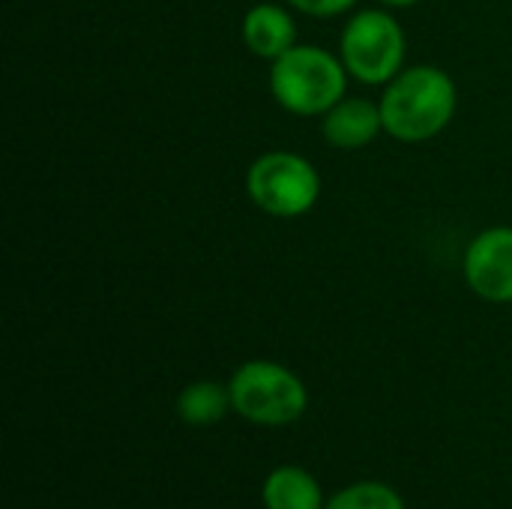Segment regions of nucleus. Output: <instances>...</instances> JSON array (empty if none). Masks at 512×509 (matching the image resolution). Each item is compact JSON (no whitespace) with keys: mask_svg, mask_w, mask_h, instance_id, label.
Here are the masks:
<instances>
[{"mask_svg":"<svg viewBox=\"0 0 512 509\" xmlns=\"http://www.w3.org/2000/svg\"><path fill=\"white\" fill-rule=\"evenodd\" d=\"M294 3L300 12H309V15H318V18H330V15H339L345 9H351L357 0H288Z\"/></svg>","mask_w":512,"mask_h":509,"instance_id":"12","label":"nucleus"},{"mask_svg":"<svg viewBox=\"0 0 512 509\" xmlns=\"http://www.w3.org/2000/svg\"><path fill=\"white\" fill-rule=\"evenodd\" d=\"M456 114V84L438 66L402 69L384 90V132L399 141H429Z\"/></svg>","mask_w":512,"mask_h":509,"instance_id":"1","label":"nucleus"},{"mask_svg":"<svg viewBox=\"0 0 512 509\" xmlns=\"http://www.w3.org/2000/svg\"><path fill=\"white\" fill-rule=\"evenodd\" d=\"M465 279L489 303H512V228H489L465 252Z\"/></svg>","mask_w":512,"mask_h":509,"instance_id":"6","label":"nucleus"},{"mask_svg":"<svg viewBox=\"0 0 512 509\" xmlns=\"http://www.w3.org/2000/svg\"><path fill=\"white\" fill-rule=\"evenodd\" d=\"M231 408V390L216 381L189 384L177 399V414L186 426H213Z\"/></svg>","mask_w":512,"mask_h":509,"instance_id":"10","label":"nucleus"},{"mask_svg":"<svg viewBox=\"0 0 512 509\" xmlns=\"http://www.w3.org/2000/svg\"><path fill=\"white\" fill-rule=\"evenodd\" d=\"M231 408L258 426H288L303 417L309 396L303 381L270 360H252L240 366L228 384Z\"/></svg>","mask_w":512,"mask_h":509,"instance_id":"3","label":"nucleus"},{"mask_svg":"<svg viewBox=\"0 0 512 509\" xmlns=\"http://www.w3.org/2000/svg\"><path fill=\"white\" fill-rule=\"evenodd\" d=\"M294 39V18L288 15V9L276 3H258L243 18V42L255 57L279 60L285 51L294 48Z\"/></svg>","mask_w":512,"mask_h":509,"instance_id":"8","label":"nucleus"},{"mask_svg":"<svg viewBox=\"0 0 512 509\" xmlns=\"http://www.w3.org/2000/svg\"><path fill=\"white\" fill-rule=\"evenodd\" d=\"M384 129L381 105L369 99H342L324 114V138L339 150H360Z\"/></svg>","mask_w":512,"mask_h":509,"instance_id":"7","label":"nucleus"},{"mask_svg":"<svg viewBox=\"0 0 512 509\" xmlns=\"http://www.w3.org/2000/svg\"><path fill=\"white\" fill-rule=\"evenodd\" d=\"M384 3H390V6H414L420 0H384Z\"/></svg>","mask_w":512,"mask_h":509,"instance_id":"13","label":"nucleus"},{"mask_svg":"<svg viewBox=\"0 0 512 509\" xmlns=\"http://www.w3.org/2000/svg\"><path fill=\"white\" fill-rule=\"evenodd\" d=\"M249 198L270 216L294 219L315 207L321 195V177L312 162L297 153L273 150L252 162L246 174Z\"/></svg>","mask_w":512,"mask_h":509,"instance_id":"4","label":"nucleus"},{"mask_svg":"<svg viewBox=\"0 0 512 509\" xmlns=\"http://www.w3.org/2000/svg\"><path fill=\"white\" fill-rule=\"evenodd\" d=\"M264 507L267 509H324V495L318 480L297 468L282 465L264 480Z\"/></svg>","mask_w":512,"mask_h":509,"instance_id":"9","label":"nucleus"},{"mask_svg":"<svg viewBox=\"0 0 512 509\" xmlns=\"http://www.w3.org/2000/svg\"><path fill=\"white\" fill-rule=\"evenodd\" d=\"M345 63L318 45H294L270 69V90L282 108L300 117L327 114L345 96Z\"/></svg>","mask_w":512,"mask_h":509,"instance_id":"2","label":"nucleus"},{"mask_svg":"<svg viewBox=\"0 0 512 509\" xmlns=\"http://www.w3.org/2000/svg\"><path fill=\"white\" fill-rule=\"evenodd\" d=\"M405 33L384 9H363L342 33V63L363 84H390L402 72Z\"/></svg>","mask_w":512,"mask_h":509,"instance_id":"5","label":"nucleus"},{"mask_svg":"<svg viewBox=\"0 0 512 509\" xmlns=\"http://www.w3.org/2000/svg\"><path fill=\"white\" fill-rule=\"evenodd\" d=\"M324 509H405L396 489L384 483H354L342 489Z\"/></svg>","mask_w":512,"mask_h":509,"instance_id":"11","label":"nucleus"}]
</instances>
